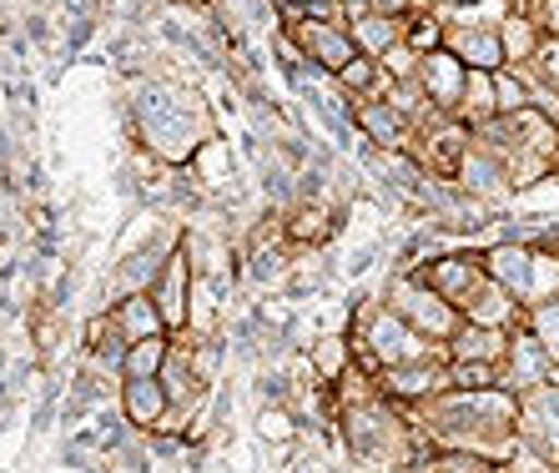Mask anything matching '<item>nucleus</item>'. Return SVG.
<instances>
[{
  "label": "nucleus",
  "mask_w": 559,
  "mask_h": 473,
  "mask_svg": "<svg viewBox=\"0 0 559 473\" xmlns=\"http://www.w3.org/2000/svg\"><path fill=\"white\" fill-rule=\"evenodd\" d=\"M378 393L389 398V403L399 408H424L433 403L439 393H449V357H424V363H404V368H389L378 373Z\"/></svg>",
  "instance_id": "423d86ee"
},
{
  "label": "nucleus",
  "mask_w": 559,
  "mask_h": 473,
  "mask_svg": "<svg viewBox=\"0 0 559 473\" xmlns=\"http://www.w3.org/2000/svg\"><path fill=\"white\" fill-rule=\"evenodd\" d=\"M197 177V182L207 186V192H217L222 182H233V171H237V161H233V146L222 142V136H212L202 151L192 157V167H187Z\"/></svg>",
  "instance_id": "aec40b11"
},
{
  "label": "nucleus",
  "mask_w": 559,
  "mask_h": 473,
  "mask_svg": "<svg viewBox=\"0 0 559 473\" xmlns=\"http://www.w3.org/2000/svg\"><path fill=\"white\" fill-rule=\"evenodd\" d=\"M192 292H197L192 257H187V247H177L171 263L162 267V277H156V288H152V303H156V313H162L171 338L187 332V323H192Z\"/></svg>",
  "instance_id": "1a4fd4ad"
},
{
  "label": "nucleus",
  "mask_w": 559,
  "mask_h": 473,
  "mask_svg": "<svg viewBox=\"0 0 559 473\" xmlns=\"http://www.w3.org/2000/svg\"><path fill=\"white\" fill-rule=\"evenodd\" d=\"M464 323H474V328L514 332V328H524V307L514 303V298H509L504 288H495V282H484V288L464 303Z\"/></svg>",
  "instance_id": "2eb2a0df"
},
{
  "label": "nucleus",
  "mask_w": 559,
  "mask_h": 473,
  "mask_svg": "<svg viewBox=\"0 0 559 473\" xmlns=\"http://www.w3.org/2000/svg\"><path fill=\"white\" fill-rule=\"evenodd\" d=\"M111 323H117V332L127 342H146V338H171L167 323H162V313H156L152 292H136V298H117L111 303Z\"/></svg>",
  "instance_id": "dca6fc26"
},
{
  "label": "nucleus",
  "mask_w": 559,
  "mask_h": 473,
  "mask_svg": "<svg viewBox=\"0 0 559 473\" xmlns=\"http://www.w3.org/2000/svg\"><path fill=\"white\" fill-rule=\"evenodd\" d=\"M277 36H283L312 71H323V76H338L343 66H353V61L364 56L358 46H353L348 26H328V21H312V15L298 11V5H283V15H277Z\"/></svg>",
  "instance_id": "7ed1b4c3"
},
{
  "label": "nucleus",
  "mask_w": 559,
  "mask_h": 473,
  "mask_svg": "<svg viewBox=\"0 0 559 473\" xmlns=\"http://www.w3.org/2000/svg\"><path fill=\"white\" fill-rule=\"evenodd\" d=\"M530 66L539 71V81H545L549 92H559V36H545V40H539V51H534Z\"/></svg>",
  "instance_id": "b1692460"
},
{
  "label": "nucleus",
  "mask_w": 559,
  "mask_h": 473,
  "mask_svg": "<svg viewBox=\"0 0 559 473\" xmlns=\"http://www.w3.org/2000/svg\"><path fill=\"white\" fill-rule=\"evenodd\" d=\"M443 51L459 56L468 71H504V40H499V26H449L443 31Z\"/></svg>",
  "instance_id": "4468645a"
},
{
  "label": "nucleus",
  "mask_w": 559,
  "mask_h": 473,
  "mask_svg": "<svg viewBox=\"0 0 559 473\" xmlns=\"http://www.w3.org/2000/svg\"><path fill=\"white\" fill-rule=\"evenodd\" d=\"M509 338H514V332L474 328V323H464V332L443 348V357H449V363H489V368H499L504 353H509Z\"/></svg>",
  "instance_id": "f3484780"
},
{
  "label": "nucleus",
  "mask_w": 559,
  "mask_h": 473,
  "mask_svg": "<svg viewBox=\"0 0 559 473\" xmlns=\"http://www.w3.org/2000/svg\"><path fill=\"white\" fill-rule=\"evenodd\" d=\"M499 40H504L509 66H530L534 51H539V40H545V31L534 26V21H524V15H504V21H499Z\"/></svg>",
  "instance_id": "6ab92c4d"
},
{
  "label": "nucleus",
  "mask_w": 559,
  "mask_h": 473,
  "mask_svg": "<svg viewBox=\"0 0 559 473\" xmlns=\"http://www.w3.org/2000/svg\"><path fill=\"white\" fill-rule=\"evenodd\" d=\"M393 473H424V463L414 459V463H404V469H393Z\"/></svg>",
  "instance_id": "393cba45"
},
{
  "label": "nucleus",
  "mask_w": 559,
  "mask_h": 473,
  "mask_svg": "<svg viewBox=\"0 0 559 473\" xmlns=\"http://www.w3.org/2000/svg\"><path fill=\"white\" fill-rule=\"evenodd\" d=\"M484 277L504 288L514 303L530 313V288H534V247L524 242H495V247L484 252Z\"/></svg>",
  "instance_id": "ddd939ff"
},
{
  "label": "nucleus",
  "mask_w": 559,
  "mask_h": 473,
  "mask_svg": "<svg viewBox=\"0 0 559 473\" xmlns=\"http://www.w3.org/2000/svg\"><path fill=\"white\" fill-rule=\"evenodd\" d=\"M524 328H530L534 338L545 342V353L555 357V368H559V298H549V303L530 307V313H524Z\"/></svg>",
  "instance_id": "4be33fe9"
},
{
  "label": "nucleus",
  "mask_w": 559,
  "mask_h": 473,
  "mask_svg": "<svg viewBox=\"0 0 559 473\" xmlns=\"http://www.w3.org/2000/svg\"><path fill=\"white\" fill-rule=\"evenodd\" d=\"M555 473H559V469H555Z\"/></svg>",
  "instance_id": "bb28decb"
},
{
  "label": "nucleus",
  "mask_w": 559,
  "mask_h": 473,
  "mask_svg": "<svg viewBox=\"0 0 559 473\" xmlns=\"http://www.w3.org/2000/svg\"><path fill=\"white\" fill-rule=\"evenodd\" d=\"M520 448L559 469V383H545L520 398Z\"/></svg>",
  "instance_id": "0eeeda50"
},
{
  "label": "nucleus",
  "mask_w": 559,
  "mask_h": 473,
  "mask_svg": "<svg viewBox=\"0 0 559 473\" xmlns=\"http://www.w3.org/2000/svg\"><path fill=\"white\" fill-rule=\"evenodd\" d=\"M171 353V338H146L127 348V363H121V378H162V363Z\"/></svg>",
  "instance_id": "412c9836"
},
{
  "label": "nucleus",
  "mask_w": 559,
  "mask_h": 473,
  "mask_svg": "<svg viewBox=\"0 0 559 473\" xmlns=\"http://www.w3.org/2000/svg\"><path fill=\"white\" fill-rule=\"evenodd\" d=\"M545 383H555V357L545 353V342L534 338L530 328H514L509 353H504V363H499V388L524 398V393H534V388H545Z\"/></svg>",
  "instance_id": "6e6552de"
},
{
  "label": "nucleus",
  "mask_w": 559,
  "mask_h": 473,
  "mask_svg": "<svg viewBox=\"0 0 559 473\" xmlns=\"http://www.w3.org/2000/svg\"><path fill=\"white\" fill-rule=\"evenodd\" d=\"M383 303L393 307V313L404 317L408 328L418 332V338L439 342V348H449V342L464 332V313H459L454 303H443L439 292H429L418 277H389V292H383Z\"/></svg>",
  "instance_id": "20e7f679"
},
{
  "label": "nucleus",
  "mask_w": 559,
  "mask_h": 473,
  "mask_svg": "<svg viewBox=\"0 0 559 473\" xmlns=\"http://www.w3.org/2000/svg\"><path fill=\"white\" fill-rule=\"evenodd\" d=\"M117 413L127 419L131 434L152 438L156 428L167 423V413H171V398H167V388H162V378H121Z\"/></svg>",
  "instance_id": "9d476101"
},
{
  "label": "nucleus",
  "mask_w": 559,
  "mask_h": 473,
  "mask_svg": "<svg viewBox=\"0 0 559 473\" xmlns=\"http://www.w3.org/2000/svg\"><path fill=\"white\" fill-rule=\"evenodd\" d=\"M333 444L343 453V473H393L418 459L408 408L389 403L383 393L343 403L338 423H333Z\"/></svg>",
  "instance_id": "f03ea898"
},
{
  "label": "nucleus",
  "mask_w": 559,
  "mask_h": 473,
  "mask_svg": "<svg viewBox=\"0 0 559 473\" xmlns=\"http://www.w3.org/2000/svg\"><path fill=\"white\" fill-rule=\"evenodd\" d=\"M348 36H353V46H358L364 56L383 61L393 46H404V21H399V15H378L373 11V15H364V21H353Z\"/></svg>",
  "instance_id": "a211bd4d"
},
{
  "label": "nucleus",
  "mask_w": 559,
  "mask_h": 473,
  "mask_svg": "<svg viewBox=\"0 0 559 473\" xmlns=\"http://www.w3.org/2000/svg\"><path fill=\"white\" fill-rule=\"evenodd\" d=\"M408 277H418L424 288L439 292L443 303H454L459 313H464L468 298L489 282V277H484V252H433L429 263L418 267V272H408Z\"/></svg>",
  "instance_id": "39448f33"
},
{
  "label": "nucleus",
  "mask_w": 559,
  "mask_h": 473,
  "mask_svg": "<svg viewBox=\"0 0 559 473\" xmlns=\"http://www.w3.org/2000/svg\"><path fill=\"white\" fill-rule=\"evenodd\" d=\"M131 132L146 146V157L162 161L171 171H187L192 157L217 136L207 101L192 86L177 81H142L131 92Z\"/></svg>",
  "instance_id": "f257e3e1"
},
{
  "label": "nucleus",
  "mask_w": 559,
  "mask_h": 473,
  "mask_svg": "<svg viewBox=\"0 0 559 473\" xmlns=\"http://www.w3.org/2000/svg\"><path fill=\"white\" fill-rule=\"evenodd\" d=\"M555 383H559V368H555Z\"/></svg>",
  "instance_id": "a878e982"
},
{
  "label": "nucleus",
  "mask_w": 559,
  "mask_h": 473,
  "mask_svg": "<svg viewBox=\"0 0 559 473\" xmlns=\"http://www.w3.org/2000/svg\"><path fill=\"white\" fill-rule=\"evenodd\" d=\"M353 126H358V136H364L373 151H383V157H393V151H408V142H414V126H408L399 111H393L383 96H368V101H353Z\"/></svg>",
  "instance_id": "9b49d317"
},
{
  "label": "nucleus",
  "mask_w": 559,
  "mask_h": 473,
  "mask_svg": "<svg viewBox=\"0 0 559 473\" xmlns=\"http://www.w3.org/2000/svg\"><path fill=\"white\" fill-rule=\"evenodd\" d=\"M449 388H459V393L499 388V368H489V363H449Z\"/></svg>",
  "instance_id": "5701e85b"
},
{
  "label": "nucleus",
  "mask_w": 559,
  "mask_h": 473,
  "mask_svg": "<svg viewBox=\"0 0 559 473\" xmlns=\"http://www.w3.org/2000/svg\"><path fill=\"white\" fill-rule=\"evenodd\" d=\"M418 86H424V96L433 101V111L459 117V106H464V86H468V66L459 61V56H449V51H429L424 61H418Z\"/></svg>",
  "instance_id": "f8f14e48"
}]
</instances>
